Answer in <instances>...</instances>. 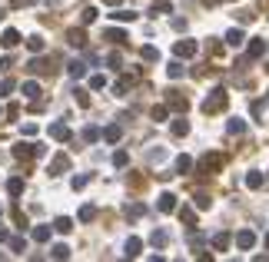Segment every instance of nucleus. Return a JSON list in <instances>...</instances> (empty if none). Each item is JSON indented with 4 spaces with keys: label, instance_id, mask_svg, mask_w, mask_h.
<instances>
[{
    "label": "nucleus",
    "instance_id": "a211bd4d",
    "mask_svg": "<svg viewBox=\"0 0 269 262\" xmlns=\"http://www.w3.org/2000/svg\"><path fill=\"white\" fill-rule=\"evenodd\" d=\"M246 186L259 189V186H263V176H259V173H246Z\"/></svg>",
    "mask_w": 269,
    "mask_h": 262
},
{
    "label": "nucleus",
    "instance_id": "20e7f679",
    "mask_svg": "<svg viewBox=\"0 0 269 262\" xmlns=\"http://www.w3.org/2000/svg\"><path fill=\"white\" fill-rule=\"evenodd\" d=\"M173 53L176 56H193L196 53V40H179V43L173 47Z\"/></svg>",
    "mask_w": 269,
    "mask_h": 262
},
{
    "label": "nucleus",
    "instance_id": "49530a36",
    "mask_svg": "<svg viewBox=\"0 0 269 262\" xmlns=\"http://www.w3.org/2000/svg\"><path fill=\"white\" fill-rule=\"evenodd\" d=\"M266 245H269V236H266Z\"/></svg>",
    "mask_w": 269,
    "mask_h": 262
},
{
    "label": "nucleus",
    "instance_id": "c9c22d12",
    "mask_svg": "<svg viewBox=\"0 0 269 262\" xmlns=\"http://www.w3.org/2000/svg\"><path fill=\"white\" fill-rule=\"evenodd\" d=\"M90 87H93V90H103V87H107V80H103V76H93V80H90Z\"/></svg>",
    "mask_w": 269,
    "mask_h": 262
},
{
    "label": "nucleus",
    "instance_id": "72a5a7b5",
    "mask_svg": "<svg viewBox=\"0 0 269 262\" xmlns=\"http://www.w3.org/2000/svg\"><path fill=\"white\" fill-rule=\"evenodd\" d=\"M14 93V83L10 80H0V96H10Z\"/></svg>",
    "mask_w": 269,
    "mask_h": 262
},
{
    "label": "nucleus",
    "instance_id": "dca6fc26",
    "mask_svg": "<svg viewBox=\"0 0 269 262\" xmlns=\"http://www.w3.org/2000/svg\"><path fill=\"white\" fill-rule=\"evenodd\" d=\"M166 106H173V110H186L190 103H186V96H170V100H166Z\"/></svg>",
    "mask_w": 269,
    "mask_h": 262
},
{
    "label": "nucleus",
    "instance_id": "e433bc0d",
    "mask_svg": "<svg viewBox=\"0 0 269 262\" xmlns=\"http://www.w3.org/2000/svg\"><path fill=\"white\" fill-rule=\"evenodd\" d=\"M113 166H126V153H113Z\"/></svg>",
    "mask_w": 269,
    "mask_h": 262
},
{
    "label": "nucleus",
    "instance_id": "f704fd0d",
    "mask_svg": "<svg viewBox=\"0 0 269 262\" xmlns=\"http://www.w3.org/2000/svg\"><path fill=\"white\" fill-rule=\"evenodd\" d=\"M107 40H120V43H123V40H126V34H123V30H110V34H107Z\"/></svg>",
    "mask_w": 269,
    "mask_h": 262
},
{
    "label": "nucleus",
    "instance_id": "4be33fe9",
    "mask_svg": "<svg viewBox=\"0 0 269 262\" xmlns=\"http://www.w3.org/2000/svg\"><path fill=\"white\" fill-rule=\"evenodd\" d=\"M83 140H87V143H96V140H100V130H96V126H87V130H83Z\"/></svg>",
    "mask_w": 269,
    "mask_h": 262
},
{
    "label": "nucleus",
    "instance_id": "f8f14e48",
    "mask_svg": "<svg viewBox=\"0 0 269 262\" xmlns=\"http://www.w3.org/2000/svg\"><path fill=\"white\" fill-rule=\"evenodd\" d=\"M266 53V40H252L250 43V56H263Z\"/></svg>",
    "mask_w": 269,
    "mask_h": 262
},
{
    "label": "nucleus",
    "instance_id": "9d476101",
    "mask_svg": "<svg viewBox=\"0 0 269 262\" xmlns=\"http://www.w3.org/2000/svg\"><path fill=\"white\" fill-rule=\"evenodd\" d=\"M226 245H230V236H226V232H216V236H213V249L226 252Z\"/></svg>",
    "mask_w": 269,
    "mask_h": 262
},
{
    "label": "nucleus",
    "instance_id": "4c0bfd02",
    "mask_svg": "<svg viewBox=\"0 0 269 262\" xmlns=\"http://www.w3.org/2000/svg\"><path fill=\"white\" fill-rule=\"evenodd\" d=\"M153 243H156V245L166 243V232H163V229H156V232H153Z\"/></svg>",
    "mask_w": 269,
    "mask_h": 262
},
{
    "label": "nucleus",
    "instance_id": "7c9ffc66",
    "mask_svg": "<svg viewBox=\"0 0 269 262\" xmlns=\"http://www.w3.org/2000/svg\"><path fill=\"white\" fill-rule=\"evenodd\" d=\"M96 14H100L96 7H87V10H83V23H93V20H96Z\"/></svg>",
    "mask_w": 269,
    "mask_h": 262
},
{
    "label": "nucleus",
    "instance_id": "79ce46f5",
    "mask_svg": "<svg viewBox=\"0 0 269 262\" xmlns=\"http://www.w3.org/2000/svg\"><path fill=\"white\" fill-rule=\"evenodd\" d=\"M107 63H110L113 70H120V56H116V53H110V56H107Z\"/></svg>",
    "mask_w": 269,
    "mask_h": 262
},
{
    "label": "nucleus",
    "instance_id": "c756f323",
    "mask_svg": "<svg viewBox=\"0 0 269 262\" xmlns=\"http://www.w3.org/2000/svg\"><path fill=\"white\" fill-rule=\"evenodd\" d=\"M166 73L173 76V80H179V76L186 73V70H183V67H179V63H170V67H166Z\"/></svg>",
    "mask_w": 269,
    "mask_h": 262
},
{
    "label": "nucleus",
    "instance_id": "423d86ee",
    "mask_svg": "<svg viewBox=\"0 0 269 262\" xmlns=\"http://www.w3.org/2000/svg\"><path fill=\"white\" fill-rule=\"evenodd\" d=\"M0 43H3V47L10 50V47H17V43H20V34L14 30V27H10V30H3V37H0Z\"/></svg>",
    "mask_w": 269,
    "mask_h": 262
},
{
    "label": "nucleus",
    "instance_id": "a18cd8bd",
    "mask_svg": "<svg viewBox=\"0 0 269 262\" xmlns=\"http://www.w3.org/2000/svg\"><path fill=\"white\" fill-rule=\"evenodd\" d=\"M107 3H120V0H107Z\"/></svg>",
    "mask_w": 269,
    "mask_h": 262
},
{
    "label": "nucleus",
    "instance_id": "bb28decb",
    "mask_svg": "<svg viewBox=\"0 0 269 262\" xmlns=\"http://www.w3.org/2000/svg\"><path fill=\"white\" fill-rule=\"evenodd\" d=\"M190 166H193V156H179V159H176V169H179V173H186Z\"/></svg>",
    "mask_w": 269,
    "mask_h": 262
},
{
    "label": "nucleus",
    "instance_id": "f03ea898",
    "mask_svg": "<svg viewBox=\"0 0 269 262\" xmlns=\"http://www.w3.org/2000/svg\"><path fill=\"white\" fill-rule=\"evenodd\" d=\"M236 245H239L243 252H250L252 245H256V232H252V229H239V232H236Z\"/></svg>",
    "mask_w": 269,
    "mask_h": 262
},
{
    "label": "nucleus",
    "instance_id": "2f4dec72",
    "mask_svg": "<svg viewBox=\"0 0 269 262\" xmlns=\"http://www.w3.org/2000/svg\"><path fill=\"white\" fill-rule=\"evenodd\" d=\"M83 70H87V67H83L80 60H73V63H70V76H83Z\"/></svg>",
    "mask_w": 269,
    "mask_h": 262
},
{
    "label": "nucleus",
    "instance_id": "a19ab883",
    "mask_svg": "<svg viewBox=\"0 0 269 262\" xmlns=\"http://www.w3.org/2000/svg\"><path fill=\"white\" fill-rule=\"evenodd\" d=\"M23 136H37V126L34 123H23Z\"/></svg>",
    "mask_w": 269,
    "mask_h": 262
},
{
    "label": "nucleus",
    "instance_id": "c85d7f7f",
    "mask_svg": "<svg viewBox=\"0 0 269 262\" xmlns=\"http://www.w3.org/2000/svg\"><path fill=\"white\" fill-rule=\"evenodd\" d=\"M27 47H30L34 53H40V50H43V37H30L27 40Z\"/></svg>",
    "mask_w": 269,
    "mask_h": 262
},
{
    "label": "nucleus",
    "instance_id": "f3484780",
    "mask_svg": "<svg viewBox=\"0 0 269 262\" xmlns=\"http://www.w3.org/2000/svg\"><path fill=\"white\" fill-rule=\"evenodd\" d=\"M23 93L30 96V100H37V96H40V87L34 83V80H27V83H23Z\"/></svg>",
    "mask_w": 269,
    "mask_h": 262
},
{
    "label": "nucleus",
    "instance_id": "7ed1b4c3",
    "mask_svg": "<svg viewBox=\"0 0 269 262\" xmlns=\"http://www.w3.org/2000/svg\"><path fill=\"white\" fill-rule=\"evenodd\" d=\"M219 106H226V90H216V93L203 103V113H216Z\"/></svg>",
    "mask_w": 269,
    "mask_h": 262
},
{
    "label": "nucleus",
    "instance_id": "0eeeda50",
    "mask_svg": "<svg viewBox=\"0 0 269 262\" xmlns=\"http://www.w3.org/2000/svg\"><path fill=\"white\" fill-rule=\"evenodd\" d=\"M176 209V196L173 192H163V196H160V212H173Z\"/></svg>",
    "mask_w": 269,
    "mask_h": 262
},
{
    "label": "nucleus",
    "instance_id": "c03bdc74",
    "mask_svg": "<svg viewBox=\"0 0 269 262\" xmlns=\"http://www.w3.org/2000/svg\"><path fill=\"white\" fill-rule=\"evenodd\" d=\"M10 3H14V7H23V3H30V0H10Z\"/></svg>",
    "mask_w": 269,
    "mask_h": 262
},
{
    "label": "nucleus",
    "instance_id": "f257e3e1",
    "mask_svg": "<svg viewBox=\"0 0 269 262\" xmlns=\"http://www.w3.org/2000/svg\"><path fill=\"white\" fill-rule=\"evenodd\" d=\"M14 156L17 159H34V156H43V146L40 143H20V146H14Z\"/></svg>",
    "mask_w": 269,
    "mask_h": 262
},
{
    "label": "nucleus",
    "instance_id": "37998d69",
    "mask_svg": "<svg viewBox=\"0 0 269 262\" xmlns=\"http://www.w3.org/2000/svg\"><path fill=\"white\" fill-rule=\"evenodd\" d=\"M87 186V176H73V189H83Z\"/></svg>",
    "mask_w": 269,
    "mask_h": 262
},
{
    "label": "nucleus",
    "instance_id": "5701e85b",
    "mask_svg": "<svg viewBox=\"0 0 269 262\" xmlns=\"http://www.w3.org/2000/svg\"><path fill=\"white\" fill-rule=\"evenodd\" d=\"M67 166H70V159H67V156H57V159H54V166H50V169H54V173H63Z\"/></svg>",
    "mask_w": 269,
    "mask_h": 262
},
{
    "label": "nucleus",
    "instance_id": "6e6552de",
    "mask_svg": "<svg viewBox=\"0 0 269 262\" xmlns=\"http://www.w3.org/2000/svg\"><path fill=\"white\" fill-rule=\"evenodd\" d=\"M203 166H206V169H219V166H223V156H219V153H210V156H203Z\"/></svg>",
    "mask_w": 269,
    "mask_h": 262
},
{
    "label": "nucleus",
    "instance_id": "1a4fd4ad",
    "mask_svg": "<svg viewBox=\"0 0 269 262\" xmlns=\"http://www.w3.org/2000/svg\"><path fill=\"white\" fill-rule=\"evenodd\" d=\"M50 136H54V140H70V130H67L63 123H54V126H50Z\"/></svg>",
    "mask_w": 269,
    "mask_h": 262
},
{
    "label": "nucleus",
    "instance_id": "4468645a",
    "mask_svg": "<svg viewBox=\"0 0 269 262\" xmlns=\"http://www.w3.org/2000/svg\"><path fill=\"white\" fill-rule=\"evenodd\" d=\"M7 192L10 196H20L23 192V179H7Z\"/></svg>",
    "mask_w": 269,
    "mask_h": 262
},
{
    "label": "nucleus",
    "instance_id": "473e14b6",
    "mask_svg": "<svg viewBox=\"0 0 269 262\" xmlns=\"http://www.w3.org/2000/svg\"><path fill=\"white\" fill-rule=\"evenodd\" d=\"M140 56H143V60H156V47H143V50H140Z\"/></svg>",
    "mask_w": 269,
    "mask_h": 262
},
{
    "label": "nucleus",
    "instance_id": "a878e982",
    "mask_svg": "<svg viewBox=\"0 0 269 262\" xmlns=\"http://www.w3.org/2000/svg\"><path fill=\"white\" fill-rule=\"evenodd\" d=\"M93 216H96V209H93V206H83V209H80V223H90Z\"/></svg>",
    "mask_w": 269,
    "mask_h": 262
},
{
    "label": "nucleus",
    "instance_id": "2eb2a0df",
    "mask_svg": "<svg viewBox=\"0 0 269 262\" xmlns=\"http://www.w3.org/2000/svg\"><path fill=\"white\" fill-rule=\"evenodd\" d=\"M54 229H57V232H70V229H73V219H67V216H60L57 223H54Z\"/></svg>",
    "mask_w": 269,
    "mask_h": 262
},
{
    "label": "nucleus",
    "instance_id": "393cba45",
    "mask_svg": "<svg viewBox=\"0 0 269 262\" xmlns=\"http://www.w3.org/2000/svg\"><path fill=\"white\" fill-rule=\"evenodd\" d=\"M50 256H54V259H67V256H70V249H67V245H54V249H50Z\"/></svg>",
    "mask_w": 269,
    "mask_h": 262
},
{
    "label": "nucleus",
    "instance_id": "aec40b11",
    "mask_svg": "<svg viewBox=\"0 0 269 262\" xmlns=\"http://www.w3.org/2000/svg\"><path fill=\"white\" fill-rule=\"evenodd\" d=\"M113 20H123V23H130V20H136V14L133 10H116V14H110Z\"/></svg>",
    "mask_w": 269,
    "mask_h": 262
},
{
    "label": "nucleus",
    "instance_id": "de8ad7c7",
    "mask_svg": "<svg viewBox=\"0 0 269 262\" xmlns=\"http://www.w3.org/2000/svg\"><path fill=\"white\" fill-rule=\"evenodd\" d=\"M0 17H3V14H0Z\"/></svg>",
    "mask_w": 269,
    "mask_h": 262
},
{
    "label": "nucleus",
    "instance_id": "b1692460",
    "mask_svg": "<svg viewBox=\"0 0 269 262\" xmlns=\"http://www.w3.org/2000/svg\"><path fill=\"white\" fill-rule=\"evenodd\" d=\"M34 239H37V243H47V239H50V229H47V226L34 229Z\"/></svg>",
    "mask_w": 269,
    "mask_h": 262
},
{
    "label": "nucleus",
    "instance_id": "ddd939ff",
    "mask_svg": "<svg viewBox=\"0 0 269 262\" xmlns=\"http://www.w3.org/2000/svg\"><path fill=\"white\" fill-rule=\"evenodd\" d=\"M170 130H173V136H186V133H190V123H186V120H176Z\"/></svg>",
    "mask_w": 269,
    "mask_h": 262
},
{
    "label": "nucleus",
    "instance_id": "39448f33",
    "mask_svg": "<svg viewBox=\"0 0 269 262\" xmlns=\"http://www.w3.org/2000/svg\"><path fill=\"white\" fill-rule=\"evenodd\" d=\"M123 249H126V256H130V259H136V256H140V249H143V239H140V236H130Z\"/></svg>",
    "mask_w": 269,
    "mask_h": 262
},
{
    "label": "nucleus",
    "instance_id": "412c9836",
    "mask_svg": "<svg viewBox=\"0 0 269 262\" xmlns=\"http://www.w3.org/2000/svg\"><path fill=\"white\" fill-rule=\"evenodd\" d=\"M226 43H230V47H239V43H243V34H239V30H230V34H226Z\"/></svg>",
    "mask_w": 269,
    "mask_h": 262
},
{
    "label": "nucleus",
    "instance_id": "ea45409f",
    "mask_svg": "<svg viewBox=\"0 0 269 262\" xmlns=\"http://www.w3.org/2000/svg\"><path fill=\"white\" fill-rule=\"evenodd\" d=\"M10 249H14V252H23V239H17V236H14V239H10Z\"/></svg>",
    "mask_w": 269,
    "mask_h": 262
},
{
    "label": "nucleus",
    "instance_id": "cd10ccee",
    "mask_svg": "<svg viewBox=\"0 0 269 262\" xmlns=\"http://www.w3.org/2000/svg\"><path fill=\"white\" fill-rule=\"evenodd\" d=\"M226 130H230L233 136H236V133H243V130H246V123H243V120H230V126H226Z\"/></svg>",
    "mask_w": 269,
    "mask_h": 262
},
{
    "label": "nucleus",
    "instance_id": "6ab92c4d",
    "mask_svg": "<svg viewBox=\"0 0 269 262\" xmlns=\"http://www.w3.org/2000/svg\"><path fill=\"white\" fill-rule=\"evenodd\" d=\"M103 140H107V143H116V140H120V126H107V130H103Z\"/></svg>",
    "mask_w": 269,
    "mask_h": 262
},
{
    "label": "nucleus",
    "instance_id": "58836bf2",
    "mask_svg": "<svg viewBox=\"0 0 269 262\" xmlns=\"http://www.w3.org/2000/svg\"><path fill=\"white\" fill-rule=\"evenodd\" d=\"M153 120H166V106H153Z\"/></svg>",
    "mask_w": 269,
    "mask_h": 262
},
{
    "label": "nucleus",
    "instance_id": "9b49d317",
    "mask_svg": "<svg viewBox=\"0 0 269 262\" xmlns=\"http://www.w3.org/2000/svg\"><path fill=\"white\" fill-rule=\"evenodd\" d=\"M67 40H70V47H83L87 40H83V30H67Z\"/></svg>",
    "mask_w": 269,
    "mask_h": 262
}]
</instances>
